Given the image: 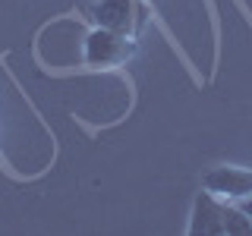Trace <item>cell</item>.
Wrapping results in <instances>:
<instances>
[{
  "label": "cell",
  "mask_w": 252,
  "mask_h": 236,
  "mask_svg": "<svg viewBox=\"0 0 252 236\" xmlns=\"http://www.w3.org/2000/svg\"><path fill=\"white\" fill-rule=\"evenodd\" d=\"M132 54H136V38L132 35H120V31L94 26L85 35L82 63L89 69H114V66H123Z\"/></svg>",
  "instance_id": "1"
},
{
  "label": "cell",
  "mask_w": 252,
  "mask_h": 236,
  "mask_svg": "<svg viewBox=\"0 0 252 236\" xmlns=\"http://www.w3.org/2000/svg\"><path fill=\"white\" fill-rule=\"evenodd\" d=\"M89 16L98 29H110L136 38L148 19V10L142 0H98V3L89 6Z\"/></svg>",
  "instance_id": "2"
},
{
  "label": "cell",
  "mask_w": 252,
  "mask_h": 236,
  "mask_svg": "<svg viewBox=\"0 0 252 236\" xmlns=\"http://www.w3.org/2000/svg\"><path fill=\"white\" fill-rule=\"evenodd\" d=\"M202 189L224 202H240L252 195V170L246 167H211L202 177Z\"/></svg>",
  "instance_id": "3"
},
{
  "label": "cell",
  "mask_w": 252,
  "mask_h": 236,
  "mask_svg": "<svg viewBox=\"0 0 252 236\" xmlns=\"http://www.w3.org/2000/svg\"><path fill=\"white\" fill-rule=\"evenodd\" d=\"M189 233L192 236H224V199L211 195L208 189L195 195Z\"/></svg>",
  "instance_id": "4"
},
{
  "label": "cell",
  "mask_w": 252,
  "mask_h": 236,
  "mask_svg": "<svg viewBox=\"0 0 252 236\" xmlns=\"http://www.w3.org/2000/svg\"><path fill=\"white\" fill-rule=\"evenodd\" d=\"M224 236H252V217L236 202H224Z\"/></svg>",
  "instance_id": "5"
},
{
  "label": "cell",
  "mask_w": 252,
  "mask_h": 236,
  "mask_svg": "<svg viewBox=\"0 0 252 236\" xmlns=\"http://www.w3.org/2000/svg\"><path fill=\"white\" fill-rule=\"evenodd\" d=\"M236 205H240V208H243V211H246V214L252 217V195H246V199H240Z\"/></svg>",
  "instance_id": "6"
}]
</instances>
